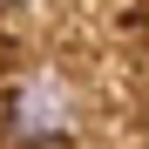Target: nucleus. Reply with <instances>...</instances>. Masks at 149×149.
<instances>
[{"label": "nucleus", "instance_id": "nucleus-1", "mask_svg": "<svg viewBox=\"0 0 149 149\" xmlns=\"http://www.w3.org/2000/svg\"><path fill=\"white\" fill-rule=\"evenodd\" d=\"M74 129H81V81L61 61H27L7 81V102H0L7 149H68Z\"/></svg>", "mask_w": 149, "mask_h": 149}]
</instances>
